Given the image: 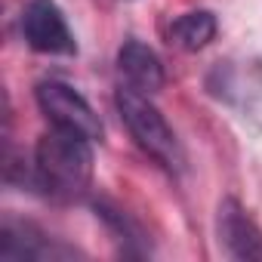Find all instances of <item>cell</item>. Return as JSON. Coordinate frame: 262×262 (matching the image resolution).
Returning a JSON list of instances; mask_svg holds the SVG:
<instances>
[{"mask_svg": "<svg viewBox=\"0 0 262 262\" xmlns=\"http://www.w3.org/2000/svg\"><path fill=\"white\" fill-rule=\"evenodd\" d=\"M34 99L40 105V111L47 114V120L59 129H71L77 136L86 139H102V120L93 111V105L71 86L62 80H43L34 90Z\"/></svg>", "mask_w": 262, "mask_h": 262, "instance_id": "cell-3", "label": "cell"}, {"mask_svg": "<svg viewBox=\"0 0 262 262\" xmlns=\"http://www.w3.org/2000/svg\"><path fill=\"white\" fill-rule=\"evenodd\" d=\"M213 37H216V16H213L210 10L182 13V16L170 25V40H173L179 50H188V53L204 50Z\"/></svg>", "mask_w": 262, "mask_h": 262, "instance_id": "cell-7", "label": "cell"}, {"mask_svg": "<svg viewBox=\"0 0 262 262\" xmlns=\"http://www.w3.org/2000/svg\"><path fill=\"white\" fill-rule=\"evenodd\" d=\"M90 142L93 139L77 136L71 129H59V126L43 133L37 148H34L37 185L59 201L80 198L93 182V148H90Z\"/></svg>", "mask_w": 262, "mask_h": 262, "instance_id": "cell-1", "label": "cell"}, {"mask_svg": "<svg viewBox=\"0 0 262 262\" xmlns=\"http://www.w3.org/2000/svg\"><path fill=\"white\" fill-rule=\"evenodd\" d=\"M114 105H117V114L120 120L126 123L129 136L136 139V145L155 158L164 170L170 173H182L185 170V155H182V145L176 139V133L170 129V123L164 120V114L151 105L148 96L136 93L133 86H120L117 96H114Z\"/></svg>", "mask_w": 262, "mask_h": 262, "instance_id": "cell-2", "label": "cell"}, {"mask_svg": "<svg viewBox=\"0 0 262 262\" xmlns=\"http://www.w3.org/2000/svg\"><path fill=\"white\" fill-rule=\"evenodd\" d=\"M216 231H219V244L231 259H241V262L262 259V228L247 216V210L234 198H225L219 204Z\"/></svg>", "mask_w": 262, "mask_h": 262, "instance_id": "cell-5", "label": "cell"}, {"mask_svg": "<svg viewBox=\"0 0 262 262\" xmlns=\"http://www.w3.org/2000/svg\"><path fill=\"white\" fill-rule=\"evenodd\" d=\"M22 34H25L28 47L37 53H50V56H74L77 53L74 34L53 0H28L22 10Z\"/></svg>", "mask_w": 262, "mask_h": 262, "instance_id": "cell-4", "label": "cell"}, {"mask_svg": "<svg viewBox=\"0 0 262 262\" xmlns=\"http://www.w3.org/2000/svg\"><path fill=\"white\" fill-rule=\"evenodd\" d=\"M117 71L126 80V86H133L142 96H155L164 86V65L158 53L139 40H126L117 53Z\"/></svg>", "mask_w": 262, "mask_h": 262, "instance_id": "cell-6", "label": "cell"}]
</instances>
